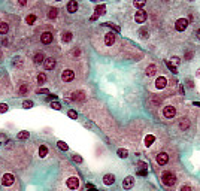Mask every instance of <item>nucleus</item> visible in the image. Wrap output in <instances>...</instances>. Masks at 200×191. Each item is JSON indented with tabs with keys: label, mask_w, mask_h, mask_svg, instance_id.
<instances>
[{
	"label": "nucleus",
	"mask_w": 200,
	"mask_h": 191,
	"mask_svg": "<svg viewBox=\"0 0 200 191\" xmlns=\"http://www.w3.org/2000/svg\"><path fill=\"white\" fill-rule=\"evenodd\" d=\"M160 179H161V184H163L164 187H167V188L175 187L176 182H178V176H176L175 172H172V170H164V172L161 173Z\"/></svg>",
	"instance_id": "1"
},
{
	"label": "nucleus",
	"mask_w": 200,
	"mask_h": 191,
	"mask_svg": "<svg viewBox=\"0 0 200 191\" xmlns=\"http://www.w3.org/2000/svg\"><path fill=\"white\" fill-rule=\"evenodd\" d=\"M40 20V15L38 11H29L26 15H24V24L27 26V27H33V26H36L38 23H39Z\"/></svg>",
	"instance_id": "2"
},
{
	"label": "nucleus",
	"mask_w": 200,
	"mask_h": 191,
	"mask_svg": "<svg viewBox=\"0 0 200 191\" xmlns=\"http://www.w3.org/2000/svg\"><path fill=\"white\" fill-rule=\"evenodd\" d=\"M52 40H54V33L51 30H43L39 35V42L42 45H45V46L46 45H51Z\"/></svg>",
	"instance_id": "3"
},
{
	"label": "nucleus",
	"mask_w": 200,
	"mask_h": 191,
	"mask_svg": "<svg viewBox=\"0 0 200 191\" xmlns=\"http://www.w3.org/2000/svg\"><path fill=\"white\" fill-rule=\"evenodd\" d=\"M115 42H117V35L114 32H108V33L103 35V43H105V46L111 48V46L115 45Z\"/></svg>",
	"instance_id": "4"
},
{
	"label": "nucleus",
	"mask_w": 200,
	"mask_h": 191,
	"mask_svg": "<svg viewBox=\"0 0 200 191\" xmlns=\"http://www.w3.org/2000/svg\"><path fill=\"white\" fill-rule=\"evenodd\" d=\"M161 115H163L166 119H173V118L176 116V108H175V106H172V105H167V106H164V108H163Z\"/></svg>",
	"instance_id": "5"
},
{
	"label": "nucleus",
	"mask_w": 200,
	"mask_h": 191,
	"mask_svg": "<svg viewBox=\"0 0 200 191\" xmlns=\"http://www.w3.org/2000/svg\"><path fill=\"white\" fill-rule=\"evenodd\" d=\"M61 81L64 82V84H70V82H73L75 81V72L72 70V69H64L63 72H61Z\"/></svg>",
	"instance_id": "6"
},
{
	"label": "nucleus",
	"mask_w": 200,
	"mask_h": 191,
	"mask_svg": "<svg viewBox=\"0 0 200 191\" xmlns=\"http://www.w3.org/2000/svg\"><path fill=\"white\" fill-rule=\"evenodd\" d=\"M12 3L18 11H26L33 5V0H12Z\"/></svg>",
	"instance_id": "7"
},
{
	"label": "nucleus",
	"mask_w": 200,
	"mask_h": 191,
	"mask_svg": "<svg viewBox=\"0 0 200 191\" xmlns=\"http://www.w3.org/2000/svg\"><path fill=\"white\" fill-rule=\"evenodd\" d=\"M42 66H43L45 70H54L55 66H57V60H55L54 57H46V58L43 60Z\"/></svg>",
	"instance_id": "8"
},
{
	"label": "nucleus",
	"mask_w": 200,
	"mask_h": 191,
	"mask_svg": "<svg viewBox=\"0 0 200 191\" xmlns=\"http://www.w3.org/2000/svg\"><path fill=\"white\" fill-rule=\"evenodd\" d=\"M29 91H30V84L27 81H23V82L18 84V87H17V94L18 96H26Z\"/></svg>",
	"instance_id": "9"
},
{
	"label": "nucleus",
	"mask_w": 200,
	"mask_h": 191,
	"mask_svg": "<svg viewBox=\"0 0 200 191\" xmlns=\"http://www.w3.org/2000/svg\"><path fill=\"white\" fill-rule=\"evenodd\" d=\"M169 160H170V157H169V154L164 152V151H161L155 155V161H157V164L158 166H166L167 163H169Z\"/></svg>",
	"instance_id": "10"
},
{
	"label": "nucleus",
	"mask_w": 200,
	"mask_h": 191,
	"mask_svg": "<svg viewBox=\"0 0 200 191\" xmlns=\"http://www.w3.org/2000/svg\"><path fill=\"white\" fill-rule=\"evenodd\" d=\"M188 20L187 18H179V20H176V23H175V29H176V32H185L187 30V27H188Z\"/></svg>",
	"instance_id": "11"
},
{
	"label": "nucleus",
	"mask_w": 200,
	"mask_h": 191,
	"mask_svg": "<svg viewBox=\"0 0 200 191\" xmlns=\"http://www.w3.org/2000/svg\"><path fill=\"white\" fill-rule=\"evenodd\" d=\"M14 182H15V176L12 173H5L2 176V185L3 187H12Z\"/></svg>",
	"instance_id": "12"
},
{
	"label": "nucleus",
	"mask_w": 200,
	"mask_h": 191,
	"mask_svg": "<svg viewBox=\"0 0 200 191\" xmlns=\"http://www.w3.org/2000/svg\"><path fill=\"white\" fill-rule=\"evenodd\" d=\"M66 185H67L69 190H73V191L78 190L79 188V179L76 176H69L67 181H66Z\"/></svg>",
	"instance_id": "13"
},
{
	"label": "nucleus",
	"mask_w": 200,
	"mask_h": 191,
	"mask_svg": "<svg viewBox=\"0 0 200 191\" xmlns=\"http://www.w3.org/2000/svg\"><path fill=\"white\" fill-rule=\"evenodd\" d=\"M58 15H60V11H58L55 6L48 8V11H46V18H48L49 21H55V20L58 18Z\"/></svg>",
	"instance_id": "14"
},
{
	"label": "nucleus",
	"mask_w": 200,
	"mask_h": 191,
	"mask_svg": "<svg viewBox=\"0 0 200 191\" xmlns=\"http://www.w3.org/2000/svg\"><path fill=\"white\" fill-rule=\"evenodd\" d=\"M11 32V23L8 20H0V36H6Z\"/></svg>",
	"instance_id": "15"
},
{
	"label": "nucleus",
	"mask_w": 200,
	"mask_h": 191,
	"mask_svg": "<svg viewBox=\"0 0 200 191\" xmlns=\"http://www.w3.org/2000/svg\"><path fill=\"white\" fill-rule=\"evenodd\" d=\"M60 40H61V43H63V45H67V43H70V42L73 40V33H72L70 30H64V32H61Z\"/></svg>",
	"instance_id": "16"
},
{
	"label": "nucleus",
	"mask_w": 200,
	"mask_h": 191,
	"mask_svg": "<svg viewBox=\"0 0 200 191\" xmlns=\"http://www.w3.org/2000/svg\"><path fill=\"white\" fill-rule=\"evenodd\" d=\"M70 100H72V102L82 103V102L85 100V93H84V91H81V90H78V91H73V93H72V96H70Z\"/></svg>",
	"instance_id": "17"
},
{
	"label": "nucleus",
	"mask_w": 200,
	"mask_h": 191,
	"mask_svg": "<svg viewBox=\"0 0 200 191\" xmlns=\"http://www.w3.org/2000/svg\"><path fill=\"white\" fill-rule=\"evenodd\" d=\"M66 9H67V12H69V14H76V12H78V9H79V3H78L76 0H69V2H67Z\"/></svg>",
	"instance_id": "18"
},
{
	"label": "nucleus",
	"mask_w": 200,
	"mask_h": 191,
	"mask_svg": "<svg viewBox=\"0 0 200 191\" xmlns=\"http://www.w3.org/2000/svg\"><path fill=\"white\" fill-rule=\"evenodd\" d=\"M154 87L157 88V90H164L166 87H167V78L166 76H158L155 79V82H154Z\"/></svg>",
	"instance_id": "19"
},
{
	"label": "nucleus",
	"mask_w": 200,
	"mask_h": 191,
	"mask_svg": "<svg viewBox=\"0 0 200 191\" xmlns=\"http://www.w3.org/2000/svg\"><path fill=\"white\" fill-rule=\"evenodd\" d=\"M134 21H136L137 24H143V23L146 21V12L142 11V9H139V11L134 14Z\"/></svg>",
	"instance_id": "20"
},
{
	"label": "nucleus",
	"mask_w": 200,
	"mask_h": 191,
	"mask_svg": "<svg viewBox=\"0 0 200 191\" xmlns=\"http://www.w3.org/2000/svg\"><path fill=\"white\" fill-rule=\"evenodd\" d=\"M134 187V178L133 176H127L122 179V188L124 190H131Z\"/></svg>",
	"instance_id": "21"
},
{
	"label": "nucleus",
	"mask_w": 200,
	"mask_h": 191,
	"mask_svg": "<svg viewBox=\"0 0 200 191\" xmlns=\"http://www.w3.org/2000/svg\"><path fill=\"white\" fill-rule=\"evenodd\" d=\"M45 58H46V55H45L43 51H36L33 54V63H36V64H42Z\"/></svg>",
	"instance_id": "22"
},
{
	"label": "nucleus",
	"mask_w": 200,
	"mask_h": 191,
	"mask_svg": "<svg viewBox=\"0 0 200 191\" xmlns=\"http://www.w3.org/2000/svg\"><path fill=\"white\" fill-rule=\"evenodd\" d=\"M157 70H158V67H157V64H149L146 69H145V75L148 78L151 76H155L157 75Z\"/></svg>",
	"instance_id": "23"
},
{
	"label": "nucleus",
	"mask_w": 200,
	"mask_h": 191,
	"mask_svg": "<svg viewBox=\"0 0 200 191\" xmlns=\"http://www.w3.org/2000/svg\"><path fill=\"white\" fill-rule=\"evenodd\" d=\"M178 127H179L182 131H187V130L190 128V119H188V118H181Z\"/></svg>",
	"instance_id": "24"
},
{
	"label": "nucleus",
	"mask_w": 200,
	"mask_h": 191,
	"mask_svg": "<svg viewBox=\"0 0 200 191\" xmlns=\"http://www.w3.org/2000/svg\"><path fill=\"white\" fill-rule=\"evenodd\" d=\"M103 184H105V185H114V184H115V175L106 173V175L103 176Z\"/></svg>",
	"instance_id": "25"
},
{
	"label": "nucleus",
	"mask_w": 200,
	"mask_h": 191,
	"mask_svg": "<svg viewBox=\"0 0 200 191\" xmlns=\"http://www.w3.org/2000/svg\"><path fill=\"white\" fill-rule=\"evenodd\" d=\"M12 67H15V69L24 67V58H23V57H15V58L12 60Z\"/></svg>",
	"instance_id": "26"
},
{
	"label": "nucleus",
	"mask_w": 200,
	"mask_h": 191,
	"mask_svg": "<svg viewBox=\"0 0 200 191\" xmlns=\"http://www.w3.org/2000/svg\"><path fill=\"white\" fill-rule=\"evenodd\" d=\"M154 142H155V136H154V134H146V136H145V139H143V143H145V146H146V148L152 146V145H154Z\"/></svg>",
	"instance_id": "27"
},
{
	"label": "nucleus",
	"mask_w": 200,
	"mask_h": 191,
	"mask_svg": "<svg viewBox=\"0 0 200 191\" xmlns=\"http://www.w3.org/2000/svg\"><path fill=\"white\" fill-rule=\"evenodd\" d=\"M46 81H48V76H46L43 72H39V73L36 75V84H38V85H43V84H46Z\"/></svg>",
	"instance_id": "28"
},
{
	"label": "nucleus",
	"mask_w": 200,
	"mask_h": 191,
	"mask_svg": "<svg viewBox=\"0 0 200 191\" xmlns=\"http://www.w3.org/2000/svg\"><path fill=\"white\" fill-rule=\"evenodd\" d=\"M94 15H97V17H100V15H105L106 14V6L105 5H99V6H96V9H94Z\"/></svg>",
	"instance_id": "29"
},
{
	"label": "nucleus",
	"mask_w": 200,
	"mask_h": 191,
	"mask_svg": "<svg viewBox=\"0 0 200 191\" xmlns=\"http://www.w3.org/2000/svg\"><path fill=\"white\" fill-rule=\"evenodd\" d=\"M48 152H49V148H48L46 145H40L39 146V157L40 158H45V157L48 155Z\"/></svg>",
	"instance_id": "30"
},
{
	"label": "nucleus",
	"mask_w": 200,
	"mask_h": 191,
	"mask_svg": "<svg viewBox=\"0 0 200 191\" xmlns=\"http://www.w3.org/2000/svg\"><path fill=\"white\" fill-rule=\"evenodd\" d=\"M178 191H194V187L191 184H181L178 187Z\"/></svg>",
	"instance_id": "31"
},
{
	"label": "nucleus",
	"mask_w": 200,
	"mask_h": 191,
	"mask_svg": "<svg viewBox=\"0 0 200 191\" xmlns=\"http://www.w3.org/2000/svg\"><path fill=\"white\" fill-rule=\"evenodd\" d=\"M29 136H30L29 131H20V133L17 134V139H20V140H26V139H29Z\"/></svg>",
	"instance_id": "32"
},
{
	"label": "nucleus",
	"mask_w": 200,
	"mask_h": 191,
	"mask_svg": "<svg viewBox=\"0 0 200 191\" xmlns=\"http://www.w3.org/2000/svg\"><path fill=\"white\" fill-rule=\"evenodd\" d=\"M81 54H82V51H81V48L79 46H76V48H73L72 51H70V55L73 57V58H78Z\"/></svg>",
	"instance_id": "33"
},
{
	"label": "nucleus",
	"mask_w": 200,
	"mask_h": 191,
	"mask_svg": "<svg viewBox=\"0 0 200 191\" xmlns=\"http://www.w3.org/2000/svg\"><path fill=\"white\" fill-rule=\"evenodd\" d=\"M117 155H118L120 158H127V157H128V151L124 149V148H120V149L117 151Z\"/></svg>",
	"instance_id": "34"
},
{
	"label": "nucleus",
	"mask_w": 200,
	"mask_h": 191,
	"mask_svg": "<svg viewBox=\"0 0 200 191\" xmlns=\"http://www.w3.org/2000/svg\"><path fill=\"white\" fill-rule=\"evenodd\" d=\"M57 146H58L61 151H69V146H67V143H66V142H63V140H58V142H57Z\"/></svg>",
	"instance_id": "35"
},
{
	"label": "nucleus",
	"mask_w": 200,
	"mask_h": 191,
	"mask_svg": "<svg viewBox=\"0 0 200 191\" xmlns=\"http://www.w3.org/2000/svg\"><path fill=\"white\" fill-rule=\"evenodd\" d=\"M166 66L169 67V70H170L172 73H178V69H176V66H175V64H172L170 61H166Z\"/></svg>",
	"instance_id": "36"
},
{
	"label": "nucleus",
	"mask_w": 200,
	"mask_h": 191,
	"mask_svg": "<svg viewBox=\"0 0 200 191\" xmlns=\"http://www.w3.org/2000/svg\"><path fill=\"white\" fill-rule=\"evenodd\" d=\"M23 108H24V109L33 108V102H32V100H24V102H23Z\"/></svg>",
	"instance_id": "37"
},
{
	"label": "nucleus",
	"mask_w": 200,
	"mask_h": 191,
	"mask_svg": "<svg viewBox=\"0 0 200 191\" xmlns=\"http://www.w3.org/2000/svg\"><path fill=\"white\" fill-rule=\"evenodd\" d=\"M51 108H52V109H55V111H60V109H61V103L54 100V102H51Z\"/></svg>",
	"instance_id": "38"
},
{
	"label": "nucleus",
	"mask_w": 200,
	"mask_h": 191,
	"mask_svg": "<svg viewBox=\"0 0 200 191\" xmlns=\"http://www.w3.org/2000/svg\"><path fill=\"white\" fill-rule=\"evenodd\" d=\"M133 3H134V6H136V8H143V6H145V3H146V0H134Z\"/></svg>",
	"instance_id": "39"
},
{
	"label": "nucleus",
	"mask_w": 200,
	"mask_h": 191,
	"mask_svg": "<svg viewBox=\"0 0 200 191\" xmlns=\"http://www.w3.org/2000/svg\"><path fill=\"white\" fill-rule=\"evenodd\" d=\"M103 26H106V27H111V29H114V30H115L117 33L120 32V27H118V26H115V24H112V23H105Z\"/></svg>",
	"instance_id": "40"
},
{
	"label": "nucleus",
	"mask_w": 200,
	"mask_h": 191,
	"mask_svg": "<svg viewBox=\"0 0 200 191\" xmlns=\"http://www.w3.org/2000/svg\"><path fill=\"white\" fill-rule=\"evenodd\" d=\"M72 160L75 161V163H78V164H81L84 160H82V157L81 155H78V154H75V155H72Z\"/></svg>",
	"instance_id": "41"
},
{
	"label": "nucleus",
	"mask_w": 200,
	"mask_h": 191,
	"mask_svg": "<svg viewBox=\"0 0 200 191\" xmlns=\"http://www.w3.org/2000/svg\"><path fill=\"white\" fill-rule=\"evenodd\" d=\"M8 109H9V106H8L6 103H0V114H5V112H8Z\"/></svg>",
	"instance_id": "42"
},
{
	"label": "nucleus",
	"mask_w": 200,
	"mask_h": 191,
	"mask_svg": "<svg viewBox=\"0 0 200 191\" xmlns=\"http://www.w3.org/2000/svg\"><path fill=\"white\" fill-rule=\"evenodd\" d=\"M67 115H69V118H72V119H76V118H78V114H76V111H73V109H70V111L67 112Z\"/></svg>",
	"instance_id": "43"
},
{
	"label": "nucleus",
	"mask_w": 200,
	"mask_h": 191,
	"mask_svg": "<svg viewBox=\"0 0 200 191\" xmlns=\"http://www.w3.org/2000/svg\"><path fill=\"white\" fill-rule=\"evenodd\" d=\"M193 57H194V54H193L191 51H187V52H185V55H184V60H191Z\"/></svg>",
	"instance_id": "44"
},
{
	"label": "nucleus",
	"mask_w": 200,
	"mask_h": 191,
	"mask_svg": "<svg viewBox=\"0 0 200 191\" xmlns=\"http://www.w3.org/2000/svg\"><path fill=\"white\" fill-rule=\"evenodd\" d=\"M136 173H137L139 176H146V175H148V169H140V170H137Z\"/></svg>",
	"instance_id": "45"
},
{
	"label": "nucleus",
	"mask_w": 200,
	"mask_h": 191,
	"mask_svg": "<svg viewBox=\"0 0 200 191\" xmlns=\"http://www.w3.org/2000/svg\"><path fill=\"white\" fill-rule=\"evenodd\" d=\"M137 166H139L140 169H148V164H146L145 161H137Z\"/></svg>",
	"instance_id": "46"
},
{
	"label": "nucleus",
	"mask_w": 200,
	"mask_h": 191,
	"mask_svg": "<svg viewBox=\"0 0 200 191\" xmlns=\"http://www.w3.org/2000/svg\"><path fill=\"white\" fill-rule=\"evenodd\" d=\"M48 91H49V90H46V88H39L36 93H38V94H48Z\"/></svg>",
	"instance_id": "47"
},
{
	"label": "nucleus",
	"mask_w": 200,
	"mask_h": 191,
	"mask_svg": "<svg viewBox=\"0 0 200 191\" xmlns=\"http://www.w3.org/2000/svg\"><path fill=\"white\" fill-rule=\"evenodd\" d=\"M152 103H154V105H160L161 99H158V97H152Z\"/></svg>",
	"instance_id": "48"
},
{
	"label": "nucleus",
	"mask_w": 200,
	"mask_h": 191,
	"mask_svg": "<svg viewBox=\"0 0 200 191\" xmlns=\"http://www.w3.org/2000/svg\"><path fill=\"white\" fill-rule=\"evenodd\" d=\"M172 61H173L175 64H179V63H181V58H179V57H172Z\"/></svg>",
	"instance_id": "49"
},
{
	"label": "nucleus",
	"mask_w": 200,
	"mask_h": 191,
	"mask_svg": "<svg viewBox=\"0 0 200 191\" xmlns=\"http://www.w3.org/2000/svg\"><path fill=\"white\" fill-rule=\"evenodd\" d=\"M187 85H188L190 88H193V87H194V84H193V81H191V79H187Z\"/></svg>",
	"instance_id": "50"
},
{
	"label": "nucleus",
	"mask_w": 200,
	"mask_h": 191,
	"mask_svg": "<svg viewBox=\"0 0 200 191\" xmlns=\"http://www.w3.org/2000/svg\"><path fill=\"white\" fill-rule=\"evenodd\" d=\"M49 2H51V3H61L63 0H49Z\"/></svg>",
	"instance_id": "51"
},
{
	"label": "nucleus",
	"mask_w": 200,
	"mask_h": 191,
	"mask_svg": "<svg viewBox=\"0 0 200 191\" xmlns=\"http://www.w3.org/2000/svg\"><path fill=\"white\" fill-rule=\"evenodd\" d=\"M97 18H99V17H97V15H93V17H91V21H96V20H97Z\"/></svg>",
	"instance_id": "52"
},
{
	"label": "nucleus",
	"mask_w": 200,
	"mask_h": 191,
	"mask_svg": "<svg viewBox=\"0 0 200 191\" xmlns=\"http://www.w3.org/2000/svg\"><path fill=\"white\" fill-rule=\"evenodd\" d=\"M196 76H197V78H200V69L197 70V72H196Z\"/></svg>",
	"instance_id": "53"
},
{
	"label": "nucleus",
	"mask_w": 200,
	"mask_h": 191,
	"mask_svg": "<svg viewBox=\"0 0 200 191\" xmlns=\"http://www.w3.org/2000/svg\"><path fill=\"white\" fill-rule=\"evenodd\" d=\"M197 39H199V40H200V29H199V30H197Z\"/></svg>",
	"instance_id": "54"
},
{
	"label": "nucleus",
	"mask_w": 200,
	"mask_h": 191,
	"mask_svg": "<svg viewBox=\"0 0 200 191\" xmlns=\"http://www.w3.org/2000/svg\"><path fill=\"white\" fill-rule=\"evenodd\" d=\"M194 105H196V106H200V102H196Z\"/></svg>",
	"instance_id": "55"
},
{
	"label": "nucleus",
	"mask_w": 200,
	"mask_h": 191,
	"mask_svg": "<svg viewBox=\"0 0 200 191\" xmlns=\"http://www.w3.org/2000/svg\"><path fill=\"white\" fill-rule=\"evenodd\" d=\"M2 18H3V14H2V12H0V20H2Z\"/></svg>",
	"instance_id": "56"
},
{
	"label": "nucleus",
	"mask_w": 200,
	"mask_h": 191,
	"mask_svg": "<svg viewBox=\"0 0 200 191\" xmlns=\"http://www.w3.org/2000/svg\"><path fill=\"white\" fill-rule=\"evenodd\" d=\"M91 2H96V0H91Z\"/></svg>",
	"instance_id": "57"
},
{
	"label": "nucleus",
	"mask_w": 200,
	"mask_h": 191,
	"mask_svg": "<svg viewBox=\"0 0 200 191\" xmlns=\"http://www.w3.org/2000/svg\"><path fill=\"white\" fill-rule=\"evenodd\" d=\"M164 2H169V0H164Z\"/></svg>",
	"instance_id": "58"
},
{
	"label": "nucleus",
	"mask_w": 200,
	"mask_h": 191,
	"mask_svg": "<svg viewBox=\"0 0 200 191\" xmlns=\"http://www.w3.org/2000/svg\"><path fill=\"white\" fill-rule=\"evenodd\" d=\"M190 2H194V0H190Z\"/></svg>",
	"instance_id": "59"
}]
</instances>
